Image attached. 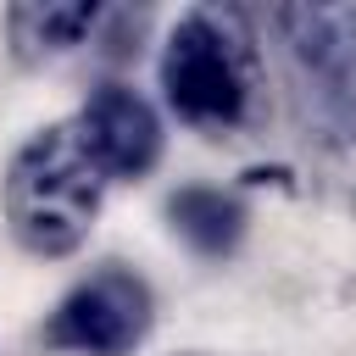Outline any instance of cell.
Masks as SVG:
<instances>
[{"instance_id": "obj_5", "label": "cell", "mask_w": 356, "mask_h": 356, "mask_svg": "<svg viewBox=\"0 0 356 356\" xmlns=\"http://www.w3.org/2000/svg\"><path fill=\"white\" fill-rule=\"evenodd\" d=\"M72 134L89 150V161L106 172V184L111 178H145L161 161V122H156L150 100L122 89V83L95 89L83 100V111L72 117Z\"/></svg>"}, {"instance_id": "obj_2", "label": "cell", "mask_w": 356, "mask_h": 356, "mask_svg": "<svg viewBox=\"0 0 356 356\" xmlns=\"http://www.w3.org/2000/svg\"><path fill=\"white\" fill-rule=\"evenodd\" d=\"M100 195H106V172L89 161L72 122H50L17 145L11 167H6L0 206H6V222L22 250L72 256L95 228Z\"/></svg>"}, {"instance_id": "obj_6", "label": "cell", "mask_w": 356, "mask_h": 356, "mask_svg": "<svg viewBox=\"0 0 356 356\" xmlns=\"http://www.w3.org/2000/svg\"><path fill=\"white\" fill-rule=\"evenodd\" d=\"M106 28V11L95 0H22L6 11V39L22 67H50L61 56H78Z\"/></svg>"}, {"instance_id": "obj_1", "label": "cell", "mask_w": 356, "mask_h": 356, "mask_svg": "<svg viewBox=\"0 0 356 356\" xmlns=\"http://www.w3.org/2000/svg\"><path fill=\"white\" fill-rule=\"evenodd\" d=\"M161 95L178 122L234 134L261 106V50L239 6H195L161 44Z\"/></svg>"}, {"instance_id": "obj_7", "label": "cell", "mask_w": 356, "mask_h": 356, "mask_svg": "<svg viewBox=\"0 0 356 356\" xmlns=\"http://www.w3.org/2000/svg\"><path fill=\"white\" fill-rule=\"evenodd\" d=\"M167 222H172V234L195 250V256H206V261H222V256H234L239 250V239H245V206L228 195V189H206V184H189V189H178L172 200H167Z\"/></svg>"}, {"instance_id": "obj_3", "label": "cell", "mask_w": 356, "mask_h": 356, "mask_svg": "<svg viewBox=\"0 0 356 356\" xmlns=\"http://www.w3.org/2000/svg\"><path fill=\"white\" fill-rule=\"evenodd\" d=\"M267 28L284 50L306 139L356 145V6H273Z\"/></svg>"}, {"instance_id": "obj_8", "label": "cell", "mask_w": 356, "mask_h": 356, "mask_svg": "<svg viewBox=\"0 0 356 356\" xmlns=\"http://www.w3.org/2000/svg\"><path fill=\"white\" fill-rule=\"evenodd\" d=\"M184 356H217V350H184Z\"/></svg>"}, {"instance_id": "obj_4", "label": "cell", "mask_w": 356, "mask_h": 356, "mask_svg": "<svg viewBox=\"0 0 356 356\" xmlns=\"http://www.w3.org/2000/svg\"><path fill=\"white\" fill-rule=\"evenodd\" d=\"M150 323H156L150 284L128 267H100L56 300L44 323V345L72 350V356H134Z\"/></svg>"}]
</instances>
